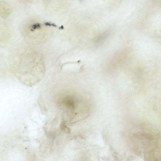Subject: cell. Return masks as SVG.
<instances>
[{
	"instance_id": "obj_1",
	"label": "cell",
	"mask_w": 161,
	"mask_h": 161,
	"mask_svg": "<svg viewBox=\"0 0 161 161\" xmlns=\"http://www.w3.org/2000/svg\"><path fill=\"white\" fill-rule=\"evenodd\" d=\"M135 149L142 152L147 159H158L160 155V139L159 134L151 130L143 131L133 136Z\"/></svg>"
},
{
	"instance_id": "obj_2",
	"label": "cell",
	"mask_w": 161,
	"mask_h": 161,
	"mask_svg": "<svg viewBox=\"0 0 161 161\" xmlns=\"http://www.w3.org/2000/svg\"><path fill=\"white\" fill-rule=\"evenodd\" d=\"M12 8L11 6L7 2L0 0V17L7 18L11 14Z\"/></svg>"
},
{
	"instance_id": "obj_3",
	"label": "cell",
	"mask_w": 161,
	"mask_h": 161,
	"mask_svg": "<svg viewBox=\"0 0 161 161\" xmlns=\"http://www.w3.org/2000/svg\"><path fill=\"white\" fill-rule=\"evenodd\" d=\"M62 105L69 111L71 114L74 112L75 108V103L74 99L70 96H67L64 98L62 102Z\"/></svg>"
}]
</instances>
